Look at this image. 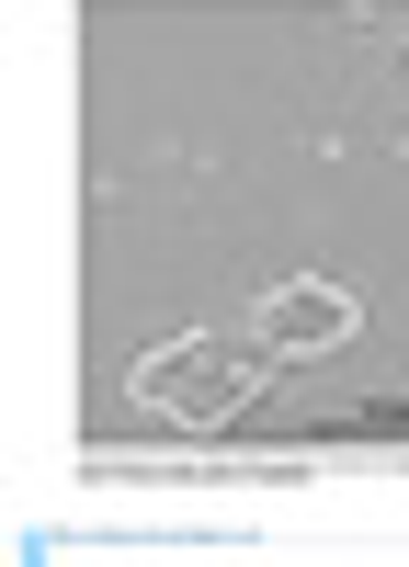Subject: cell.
<instances>
[{
	"mask_svg": "<svg viewBox=\"0 0 409 567\" xmlns=\"http://www.w3.org/2000/svg\"><path fill=\"white\" fill-rule=\"evenodd\" d=\"M250 386H262V363H250V352H227L216 329H194V341H160L149 363H136V409L182 420V432H216V420L239 409Z\"/></svg>",
	"mask_w": 409,
	"mask_h": 567,
	"instance_id": "1",
	"label": "cell"
},
{
	"mask_svg": "<svg viewBox=\"0 0 409 567\" xmlns=\"http://www.w3.org/2000/svg\"><path fill=\"white\" fill-rule=\"evenodd\" d=\"M250 341L262 352H330V341H352V296L341 284H273L262 318H250Z\"/></svg>",
	"mask_w": 409,
	"mask_h": 567,
	"instance_id": "2",
	"label": "cell"
}]
</instances>
